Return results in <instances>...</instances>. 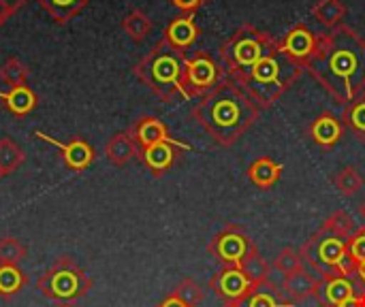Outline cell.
Segmentation results:
<instances>
[{"label":"cell","mask_w":365,"mask_h":307,"mask_svg":"<svg viewBox=\"0 0 365 307\" xmlns=\"http://www.w3.org/2000/svg\"><path fill=\"white\" fill-rule=\"evenodd\" d=\"M242 307H293L295 303L282 293L278 291V286L272 280H265L261 284H257L250 295L240 303Z\"/></svg>","instance_id":"cell-19"},{"label":"cell","mask_w":365,"mask_h":307,"mask_svg":"<svg viewBox=\"0 0 365 307\" xmlns=\"http://www.w3.org/2000/svg\"><path fill=\"white\" fill-rule=\"evenodd\" d=\"M357 284L351 276H336L321 280V288L317 293V299L323 307H340L357 295Z\"/></svg>","instance_id":"cell-15"},{"label":"cell","mask_w":365,"mask_h":307,"mask_svg":"<svg viewBox=\"0 0 365 307\" xmlns=\"http://www.w3.org/2000/svg\"><path fill=\"white\" fill-rule=\"evenodd\" d=\"M282 171H284V167L280 162H276L269 156H261L248 167V177H250V182L255 186H259L263 190H269L272 186H276Z\"/></svg>","instance_id":"cell-21"},{"label":"cell","mask_w":365,"mask_h":307,"mask_svg":"<svg viewBox=\"0 0 365 307\" xmlns=\"http://www.w3.org/2000/svg\"><path fill=\"white\" fill-rule=\"evenodd\" d=\"M182 150H190V145L173 139V141H163V143L139 150V158L154 177H163L167 171L173 169Z\"/></svg>","instance_id":"cell-12"},{"label":"cell","mask_w":365,"mask_h":307,"mask_svg":"<svg viewBox=\"0 0 365 307\" xmlns=\"http://www.w3.org/2000/svg\"><path fill=\"white\" fill-rule=\"evenodd\" d=\"M306 71L340 105L365 92V38L342 24L319 38V49Z\"/></svg>","instance_id":"cell-1"},{"label":"cell","mask_w":365,"mask_h":307,"mask_svg":"<svg viewBox=\"0 0 365 307\" xmlns=\"http://www.w3.org/2000/svg\"><path fill=\"white\" fill-rule=\"evenodd\" d=\"M278 45L280 36L261 30L252 24H244L220 43L218 58L227 77L235 79L240 75H246L255 64H259L265 56L278 49Z\"/></svg>","instance_id":"cell-5"},{"label":"cell","mask_w":365,"mask_h":307,"mask_svg":"<svg viewBox=\"0 0 365 307\" xmlns=\"http://www.w3.org/2000/svg\"><path fill=\"white\" fill-rule=\"evenodd\" d=\"M197 36H199V26L195 24V15L182 13L165 28V41L180 51H186L188 47H192Z\"/></svg>","instance_id":"cell-18"},{"label":"cell","mask_w":365,"mask_h":307,"mask_svg":"<svg viewBox=\"0 0 365 307\" xmlns=\"http://www.w3.org/2000/svg\"><path fill=\"white\" fill-rule=\"evenodd\" d=\"M160 307H186L178 297H173V295H169L163 303H160Z\"/></svg>","instance_id":"cell-38"},{"label":"cell","mask_w":365,"mask_h":307,"mask_svg":"<svg viewBox=\"0 0 365 307\" xmlns=\"http://www.w3.org/2000/svg\"><path fill=\"white\" fill-rule=\"evenodd\" d=\"M361 216H364V220H365V203H364V207H361Z\"/></svg>","instance_id":"cell-42"},{"label":"cell","mask_w":365,"mask_h":307,"mask_svg":"<svg viewBox=\"0 0 365 307\" xmlns=\"http://www.w3.org/2000/svg\"><path fill=\"white\" fill-rule=\"evenodd\" d=\"M319 38H321V34L312 32L306 24H297L284 36H280V49L291 60L299 62L306 68L319 49Z\"/></svg>","instance_id":"cell-11"},{"label":"cell","mask_w":365,"mask_h":307,"mask_svg":"<svg viewBox=\"0 0 365 307\" xmlns=\"http://www.w3.org/2000/svg\"><path fill=\"white\" fill-rule=\"evenodd\" d=\"M319 288H321V278L317 274H312L308 267L287 276L284 282H282V293L293 303H299V301H306L310 297H317Z\"/></svg>","instance_id":"cell-16"},{"label":"cell","mask_w":365,"mask_h":307,"mask_svg":"<svg viewBox=\"0 0 365 307\" xmlns=\"http://www.w3.org/2000/svg\"><path fill=\"white\" fill-rule=\"evenodd\" d=\"M340 307H365V291H359L353 299H349L346 303H342Z\"/></svg>","instance_id":"cell-37"},{"label":"cell","mask_w":365,"mask_h":307,"mask_svg":"<svg viewBox=\"0 0 365 307\" xmlns=\"http://www.w3.org/2000/svg\"><path fill=\"white\" fill-rule=\"evenodd\" d=\"M36 137H41L43 141H47V143H51L53 147H58V152H60V156H62V160H64V165L71 169V171H75V173H81V171H86L90 165H92V160H94V150H92V145L88 143V141H83L81 137H73V139H68L66 143H62V141H56V139H51V137H47L45 132H36Z\"/></svg>","instance_id":"cell-13"},{"label":"cell","mask_w":365,"mask_h":307,"mask_svg":"<svg viewBox=\"0 0 365 307\" xmlns=\"http://www.w3.org/2000/svg\"><path fill=\"white\" fill-rule=\"evenodd\" d=\"M26 256V246L15 237L0 239V265H19Z\"/></svg>","instance_id":"cell-32"},{"label":"cell","mask_w":365,"mask_h":307,"mask_svg":"<svg viewBox=\"0 0 365 307\" xmlns=\"http://www.w3.org/2000/svg\"><path fill=\"white\" fill-rule=\"evenodd\" d=\"M222 307H242V306H240V303H225Z\"/></svg>","instance_id":"cell-41"},{"label":"cell","mask_w":365,"mask_h":307,"mask_svg":"<svg viewBox=\"0 0 365 307\" xmlns=\"http://www.w3.org/2000/svg\"><path fill=\"white\" fill-rule=\"evenodd\" d=\"M24 158V150L13 139H0V169L4 175H11L15 169H19Z\"/></svg>","instance_id":"cell-28"},{"label":"cell","mask_w":365,"mask_h":307,"mask_svg":"<svg viewBox=\"0 0 365 307\" xmlns=\"http://www.w3.org/2000/svg\"><path fill=\"white\" fill-rule=\"evenodd\" d=\"M36 288L56 307H77L90 293L92 280L71 256H58L38 278Z\"/></svg>","instance_id":"cell-7"},{"label":"cell","mask_w":365,"mask_h":307,"mask_svg":"<svg viewBox=\"0 0 365 307\" xmlns=\"http://www.w3.org/2000/svg\"><path fill=\"white\" fill-rule=\"evenodd\" d=\"M310 139L321 145L323 150H331L340 143L342 135H344V124L338 115H334L331 111H323L321 115H317L310 124L308 130Z\"/></svg>","instance_id":"cell-14"},{"label":"cell","mask_w":365,"mask_h":307,"mask_svg":"<svg viewBox=\"0 0 365 307\" xmlns=\"http://www.w3.org/2000/svg\"><path fill=\"white\" fill-rule=\"evenodd\" d=\"M210 288L225 301V303H242L250 291L255 288V284L250 282V278L246 276V271L242 267H233V265H225L212 280H210Z\"/></svg>","instance_id":"cell-10"},{"label":"cell","mask_w":365,"mask_h":307,"mask_svg":"<svg viewBox=\"0 0 365 307\" xmlns=\"http://www.w3.org/2000/svg\"><path fill=\"white\" fill-rule=\"evenodd\" d=\"M2 177H4V173H2V169H0V179H2Z\"/></svg>","instance_id":"cell-43"},{"label":"cell","mask_w":365,"mask_h":307,"mask_svg":"<svg viewBox=\"0 0 365 307\" xmlns=\"http://www.w3.org/2000/svg\"><path fill=\"white\" fill-rule=\"evenodd\" d=\"M207 252L222 265L242 267L250 256L259 252V248L242 227L229 224L212 237V241L207 244Z\"/></svg>","instance_id":"cell-9"},{"label":"cell","mask_w":365,"mask_h":307,"mask_svg":"<svg viewBox=\"0 0 365 307\" xmlns=\"http://www.w3.org/2000/svg\"><path fill=\"white\" fill-rule=\"evenodd\" d=\"M349 237L336 233L331 227L323 224L302 248L299 254L304 265L317 274L321 280L336 276H353L357 265L349 256Z\"/></svg>","instance_id":"cell-6"},{"label":"cell","mask_w":365,"mask_h":307,"mask_svg":"<svg viewBox=\"0 0 365 307\" xmlns=\"http://www.w3.org/2000/svg\"><path fill=\"white\" fill-rule=\"evenodd\" d=\"M222 79H227V73L220 60H216L210 51H195L192 56H186L184 98H201Z\"/></svg>","instance_id":"cell-8"},{"label":"cell","mask_w":365,"mask_h":307,"mask_svg":"<svg viewBox=\"0 0 365 307\" xmlns=\"http://www.w3.org/2000/svg\"><path fill=\"white\" fill-rule=\"evenodd\" d=\"M340 120L344 124V130H351L357 139L365 141V92L349 105H344Z\"/></svg>","instance_id":"cell-24"},{"label":"cell","mask_w":365,"mask_h":307,"mask_svg":"<svg viewBox=\"0 0 365 307\" xmlns=\"http://www.w3.org/2000/svg\"><path fill=\"white\" fill-rule=\"evenodd\" d=\"M122 28L124 32L135 41H143L150 32H152V19L148 17V13H143L141 9H135L130 11L124 19H122Z\"/></svg>","instance_id":"cell-27"},{"label":"cell","mask_w":365,"mask_h":307,"mask_svg":"<svg viewBox=\"0 0 365 307\" xmlns=\"http://www.w3.org/2000/svg\"><path fill=\"white\" fill-rule=\"evenodd\" d=\"M156 307H160V306H156Z\"/></svg>","instance_id":"cell-44"},{"label":"cell","mask_w":365,"mask_h":307,"mask_svg":"<svg viewBox=\"0 0 365 307\" xmlns=\"http://www.w3.org/2000/svg\"><path fill=\"white\" fill-rule=\"evenodd\" d=\"M9 13H11V6H9V2L6 0H0V24L9 17Z\"/></svg>","instance_id":"cell-39"},{"label":"cell","mask_w":365,"mask_h":307,"mask_svg":"<svg viewBox=\"0 0 365 307\" xmlns=\"http://www.w3.org/2000/svg\"><path fill=\"white\" fill-rule=\"evenodd\" d=\"M349 9L342 0H317L312 6V15L319 24H323L327 30H334L344 24Z\"/></svg>","instance_id":"cell-23"},{"label":"cell","mask_w":365,"mask_h":307,"mask_svg":"<svg viewBox=\"0 0 365 307\" xmlns=\"http://www.w3.org/2000/svg\"><path fill=\"white\" fill-rule=\"evenodd\" d=\"M105 156L111 165L115 167H124L126 162H130L135 156H139V147L135 143V139L130 137V132H118L113 135L107 145H105Z\"/></svg>","instance_id":"cell-20"},{"label":"cell","mask_w":365,"mask_h":307,"mask_svg":"<svg viewBox=\"0 0 365 307\" xmlns=\"http://www.w3.org/2000/svg\"><path fill=\"white\" fill-rule=\"evenodd\" d=\"M47 11H49V15H53L58 21H66V19H71L75 13H79L86 4H88V0H38Z\"/></svg>","instance_id":"cell-31"},{"label":"cell","mask_w":365,"mask_h":307,"mask_svg":"<svg viewBox=\"0 0 365 307\" xmlns=\"http://www.w3.org/2000/svg\"><path fill=\"white\" fill-rule=\"evenodd\" d=\"M259 115L261 107L231 77L222 79L192 107L195 122L222 147L235 145L257 124Z\"/></svg>","instance_id":"cell-2"},{"label":"cell","mask_w":365,"mask_h":307,"mask_svg":"<svg viewBox=\"0 0 365 307\" xmlns=\"http://www.w3.org/2000/svg\"><path fill=\"white\" fill-rule=\"evenodd\" d=\"M304 267L306 265H304V259H302L299 250H293V248H282L276 254L274 265H272V269L276 274H282L284 278L291 276V274H295V271H299V269H304Z\"/></svg>","instance_id":"cell-29"},{"label":"cell","mask_w":365,"mask_h":307,"mask_svg":"<svg viewBox=\"0 0 365 307\" xmlns=\"http://www.w3.org/2000/svg\"><path fill=\"white\" fill-rule=\"evenodd\" d=\"M304 71L306 68L291 60L278 45V49H274L246 75H240L233 81H237L261 109H269L295 85Z\"/></svg>","instance_id":"cell-3"},{"label":"cell","mask_w":365,"mask_h":307,"mask_svg":"<svg viewBox=\"0 0 365 307\" xmlns=\"http://www.w3.org/2000/svg\"><path fill=\"white\" fill-rule=\"evenodd\" d=\"M171 295L178 297L186 307H197L203 301V288H201L195 280H190V278L182 280V282L173 288Z\"/></svg>","instance_id":"cell-33"},{"label":"cell","mask_w":365,"mask_h":307,"mask_svg":"<svg viewBox=\"0 0 365 307\" xmlns=\"http://www.w3.org/2000/svg\"><path fill=\"white\" fill-rule=\"evenodd\" d=\"M175 9H180L184 15H195L207 0H169Z\"/></svg>","instance_id":"cell-36"},{"label":"cell","mask_w":365,"mask_h":307,"mask_svg":"<svg viewBox=\"0 0 365 307\" xmlns=\"http://www.w3.org/2000/svg\"><path fill=\"white\" fill-rule=\"evenodd\" d=\"M130 137L135 139L137 147L143 150V147H150V145H156V143H163V141H173V137L169 135L167 126L154 118V115H143L139 118L130 128H128Z\"/></svg>","instance_id":"cell-17"},{"label":"cell","mask_w":365,"mask_h":307,"mask_svg":"<svg viewBox=\"0 0 365 307\" xmlns=\"http://www.w3.org/2000/svg\"><path fill=\"white\" fill-rule=\"evenodd\" d=\"M28 286V276L17 265H0V297L13 299Z\"/></svg>","instance_id":"cell-25"},{"label":"cell","mask_w":365,"mask_h":307,"mask_svg":"<svg viewBox=\"0 0 365 307\" xmlns=\"http://www.w3.org/2000/svg\"><path fill=\"white\" fill-rule=\"evenodd\" d=\"M242 269L246 271V276L250 278V282L257 286V284H261V282H265V280H269V274H272V265L257 252L255 256H250L244 265H242Z\"/></svg>","instance_id":"cell-34"},{"label":"cell","mask_w":365,"mask_h":307,"mask_svg":"<svg viewBox=\"0 0 365 307\" xmlns=\"http://www.w3.org/2000/svg\"><path fill=\"white\" fill-rule=\"evenodd\" d=\"M184 68H186V51L171 47L163 38L135 66V75L160 100L173 103L178 98H184Z\"/></svg>","instance_id":"cell-4"},{"label":"cell","mask_w":365,"mask_h":307,"mask_svg":"<svg viewBox=\"0 0 365 307\" xmlns=\"http://www.w3.org/2000/svg\"><path fill=\"white\" fill-rule=\"evenodd\" d=\"M0 100L15 118H24L36 107V94L28 85H17L9 92H0Z\"/></svg>","instance_id":"cell-22"},{"label":"cell","mask_w":365,"mask_h":307,"mask_svg":"<svg viewBox=\"0 0 365 307\" xmlns=\"http://www.w3.org/2000/svg\"><path fill=\"white\" fill-rule=\"evenodd\" d=\"M364 184V175L359 173V169H357L355 165H349V167L340 169V171L336 173V177H334V186L338 188V192H340L342 197H349V199L355 197L357 192H361Z\"/></svg>","instance_id":"cell-26"},{"label":"cell","mask_w":365,"mask_h":307,"mask_svg":"<svg viewBox=\"0 0 365 307\" xmlns=\"http://www.w3.org/2000/svg\"><path fill=\"white\" fill-rule=\"evenodd\" d=\"M349 256L353 259V263L355 265H359V263H364L365 261V224L364 227H359V229H355V233L349 237Z\"/></svg>","instance_id":"cell-35"},{"label":"cell","mask_w":365,"mask_h":307,"mask_svg":"<svg viewBox=\"0 0 365 307\" xmlns=\"http://www.w3.org/2000/svg\"><path fill=\"white\" fill-rule=\"evenodd\" d=\"M28 66L17 60V58H9L2 66H0V79L11 85V88H17V85H26L28 83Z\"/></svg>","instance_id":"cell-30"},{"label":"cell","mask_w":365,"mask_h":307,"mask_svg":"<svg viewBox=\"0 0 365 307\" xmlns=\"http://www.w3.org/2000/svg\"><path fill=\"white\" fill-rule=\"evenodd\" d=\"M355 276L359 278V282H361V284H365V261L357 265V269H355Z\"/></svg>","instance_id":"cell-40"}]
</instances>
